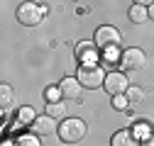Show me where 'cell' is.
Wrapping results in <instances>:
<instances>
[{
	"instance_id": "cell-21",
	"label": "cell",
	"mask_w": 154,
	"mask_h": 146,
	"mask_svg": "<svg viewBox=\"0 0 154 146\" xmlns=\"http://www.w3.org/2000/svg\"><path fill=\"white\" fill-rule=\"evenodd\" d=\"M154 3V0H134V5H144V7H149Z\"/></svg>"
},
{
	"instance_id": "cell-9",
	"label": "cell",
	"mask_w": 154,
	"mask_h": 146,
	"mask_svg": "<svg viewBox=\"0 0 154 146\" xmlns=\"http://www.w3.org/2000/svg\"><path fill=\"white\" fill-rule=\"evenodd\" d=\"M59 88H61V93H64V100H79L81 93H83L81 80H79V78H71V76H66V78L59 83Z\"/></svg>"
},
{
	"instance_id": "cell-10",
	"label": "cell",
	"mask_w": 154,
	"mask_h": 146,
	"mask_svg": "<svg viewBox=\"0 0 154 146\" xmlns=\"http://www.w3.org/2000/svg\"><path fill=\"white\" fill-rule=\"evenodd\" d=\"M110 146H140V139L132 129H118L110 139Z\"/></svg>"
},
{
	"instance_id": "cell-14",
	"label": "cell",
	"mask_w": 154,
	"mask_h": 146,
	"mask_svg": "<svg viewBox=\"0 0 154 146\" xmlns=\"http://www.w3.org/2000/svg\"><path fill=\"white\" fill-rule=\"evenodd\" d=\"M37 119V115H34V110L32 107H20V110H17V124H32Z\"/></svg>"
},
{
	"instance_id": "cell-22",
	"label": "cell",
	"mask_w": 154,
	"mask_h": 146,
	"mask_svg": "<svg viewBox=\"0 0 154 146\" xmlns=\"http://www.w3.org/2000/svg\"><path fill=\"white\" fill-rule=\"evenodd\" d=\"M149 20H154V3L149 5Z\"/></svg>"
},
{
	"instance_id": "cell-2",
	"label": "cell",
	"mask_w": 154,
	"mask_h": 146,
	"mask_svg": "<svg viewBox=\"0 0 154 146\" xmlns=\"http://www.w3.org/2000/svg\"><path fill=\"white\" fill-rule=\"evenodd\" d=\"M17 22L20 25H25V27H37L42 20H44V10H42V5H37V3H22L20 7H17Z\"/></svg>"
},
{
	"instance_id": "cell-1",
	"label": "cell",
	"mask_w": 154,
	"mask_h": 146,
	"mask_svg": "<svg viewBox=\"0 0 154 146\" xmlns=\"http://www.w3.org/2000/svg\"><path fill=\"white\" fill-rule=\"evenodd\" d=\"M56 134H59V139L64 144H79L88 134V124L83 119H79V117H66L59 124V132H56Z\"/></svg>"
},
{
	"instance_id": "cell-19",
	"label": "cell",
	"mask_w": 154,
	"mask_h": 146,
	"mask_svg": "<svg viewBox=\"0 0 154 146\" xmlns=\"http://www.w3.org/2000/svg\"><path fill=\"white\" fill-rule=\"evenodd\" d=\"M132 132H134V136H137L140 141H147V139H149V132H152V129H149V127H147L144 122H137V124L132 127Z\"/></svg>"
},
{
	"instance_id": "cell-18",
	"label": "cell",
	"mask_w": 154,
	"mask_h": 146,
	"mask_svg": "<svg viewBox=\"0 0 154 146\" xmlns=\"http://www.w3.org/2000/svg\"><path fill=\"white\" fill-rule=\"evenodd\" d=\"M110 102H112V107H115V110H120V112H125V110L130 107V100H127V95H125V93L112 95V98H110Z\"/></svg>"
},
{
	"instance_id": "cell-3",
	"label": "cell",
	"mask_w": 154,
	"mask_h": 146,
	"mask_svg": "<svg viewBox=\"0 0 154 146\" xmlns=\"http://www.w3.org/2000/svg\"><path fill=\"white\" fill-rule=\"evenodd\" d=\"M144 66H147V54H144L142 49L130 46V49L122 51V56H120V68H122L125 73H130V71H142Z\"/></svg>"
},
{
	"instance_id": "cell-7",
	"label": "cell",
	"mask_w": 154,
	"mask_h": 146,
	"mask_svg": "<svg viewBox=\"0 0 154 146\" xmlns=\"http://www.w3.org/2000/svg\"><path fill=\"white\" fill-rule=\"evenodd\" d=\"M59 119H54L51 115H37V119L29 124L32 127V132L37 134V136H49V134H54V132H59V124H56Z\"/></svg>"
},
{
	"instance_id": "cell-17",
	"label": "cell",
	"mask_w": 154,
	"mask_h": 146,
	"mask_svg": "<svg viewBox=\"0 0 154 146\" xmlns=\"http://www.w3.org/2000/svg\"><path fill=\"white\" fill-rule=\"evenodd\" d=\"M44 100H47V102H59V100H64L61 88H59V85H49V88L44 90Z\"/></svg>"
},
{
	"instance_id": "cell-12",
	"label": "cell",
	"mask_w": 154,
	"mask_h": 146,
	"mask_svg": "<svg viewBox=\"0 0 154 146\" xmlns=\"http://www.w3.org/2000/svg\"><path fill=\"white\" fill-rule=\"evenodd\" d=\"M120 56H122L120 46H110V49H103V61H105V66H108L110 71L115 68V63H120Z\"/></svg>"
},
{
	"instance_id": "cell-13",
	"label": "cell",
	"mask_w": 154,
	"mask_h": 146,
	"mask_svg": "<svg viewBox=\"0 0 154 146\" xmlns=\"http://www.w3.org/2000/svg\"><path fill=\"white\" fill-rule=\"evenodd\" d=\"M66 102L64 100H59V102H47V115H51L54 119H64L66 117Z\"/></svg>"
},
{
	"instance_id": "cell-8",
	"label": "cell",
	"mask_w": 154,
	"mask_h": 146,
	"mask_svg": "<svg viewBox=\"0 0 154 146\" xmlns=\"http://www.w3.org/2000/svg\"><path fill=\"white\" fill-rule=\"evenodd\" d=\"M76 56H79L81 66H98V46L95 42H79L76 44Z\"/></svg>"
},
{
	"instance_id": "cell-16",
	"label": "cell",
	"mask_w": 154,
	"mask_h": 146,
	"mask_svg": "<svg viewBox=\"0 0 154 146\" xmlns=\"http://www.w3.org/2000/svg\"><path fill=\"white\" fill-rule=\"evenodd\" d=\"M15 144H17V146H42V144H39V136H37L34 132H29V134H20V136L15 139Z\"/></svg>"
},
{
	"instance_id": "cell-23",
	"label": "cell",
	"mask_w": 154,
	"mask_h": 146,
	"mask_svg": "<svg viewBox=\"0 0 154 146\" xmlns=\"http://www.w3.org/2000/svg\"><path fill=\"white\" fill-rule=\"evenodd\" d=\"M3 146H17V144H15V141H10V139H5V144H3Z\"/></svg>"
},
{
	"instance_id": "cell-4",
	"label": "cell",
	"mask_w": 154,
	"mask_h": 146,
	"mask_svg": "<svg viewBox=\"0 0 154 146\" xmlns=\"http://www.w3.org/2000/svg\"><path fill=\"white\" fill-rule=\"evenodd\" d=\"M95 46L98 49H110V46H120L122 44V34L118 27H112V25H103L95 29Z\"/></svg>"
},
{
	"instance_id": "cell-6",
	"label": "cell",
	"mask_w": 154,
	"mask_h": 146,
	"mask_svg": "<svg viewBox=\"0 0 154 146\" xmlns=\"http://www.w3.org/2000/svg\"><path fill=\"white\" fill-rule=\"evenodd\" d=\"M103 88H105V93H110V98H112V95H120V93H127L130 78L125 76V71H115V68H112V71H108Z\"/></svg>"
},
{
	"instance_id": "cell-15",
	"label": "cell",
	"mask_w": 154,
	"mask_h": 146,
	"mask_svg": "<svg viewBox=\"0 0 154 146\" xmlns=\"http://www.w3.org/2000/svg\"><path fill=\"white\" fill-rule=\"evenodd\" d=\"M125 95H127V100H130V105H140V102L144 100V90H142L140 85H130Z\"/></svg>"
},
{
	"instance_id": "cell-24",
	"label": "cell",
	"mask_w": 154,
	"mask_h": 146,
	"mask_svg": "<svg viewBox=\"0 0 154 146\" xmlns=\"http://www.w3.org/2000/svg\"><path fill=\"white\" fill-rule=\"evenodd\" d=\"M142 146H154V141H149V139H147V141H144Z\"/></svg>"
},
{
	"instance_id": "cell-5",
	"label": "cell",
	"mask_w": 154,
	"mask_h": 146,
	"mask_svg": "<svg viewBox=\"0 0 154 146\" xmlns=\"http://www.w3.org/2000/svg\"><path fill=\"white\" fill-rule=\"evenodd\" d=\"M105 76L108 71H103L100 66H81L79 73H76V78L81 80L83 88H100L105 83Z\"/></svg>"
},
{
	"instance_id": "cell-11",
	"label": "cell",
	"mask_w": 154,
	"mask_h": 146,
	"mask_svg": "<svg viewBox=\"0 0 154 146\" xmlns=\"http://www.w3.org/2000/svg\"><path fill=\"white\" fill-rule=\"evenodd\" d=\"M127 17H130V22H134V25H144L147 20H149V7H144V5H130V10H127Z\"/></svg>"
},
{
	"instance_id": "cell-20",
	"label": "cell",
	"mask_w": 154,
	"mask_h": 146,
	"mask_svg": "<svg viewBox=\"0 0 154 146\" xmlns=\"http://www.w3.org/2000/svg\"><path fill=\"white\" fill-rule=\"evenodd\" d=\"M10 102H12V88L10 85H0V105H3V110H8Z\"/></svg>"
}]
</instances>
